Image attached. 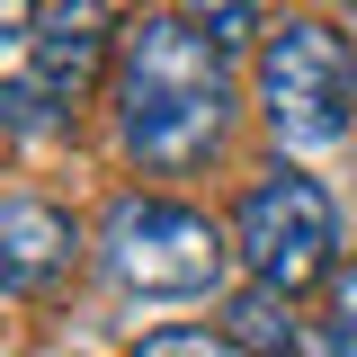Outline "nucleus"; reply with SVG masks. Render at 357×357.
Listing matches in <instances>:
<instances>
[{"label":"nucleus","mask_w":357,"mask_h":357,"mask_svg":"<svg viewBox=\"0 0 357 357\" xmlns=\"http://www.w3.org/2000/svg\"><path fill=\"white\" fill-rule=\"evenodd\" d=\"M98 259L126 295H152V304H178V295H215L223 286V232L197 206H170V197H116L107 223H98Z\"/></svg>","instance_id":"7ed1b4c3"},{"label":"nucleus","mask_w":357,"mask_h":357,"mask_svg":"<svg viewBox=\"0 0 357 357\" xmlns=\"http://www.w3.org/2000/svg\"><path fill=\"white\" fill-rule=\"evenodd\" d=\"M321 295H331V321H321V331H331L340 349H357V268H331Z\"/></svg>","instance_id":"1a4fd4ad"},{"label":"nucleus","mask_w":357,"mask_h":357,"mask_svg":"<svg viewBox=\"0 0 357 357\" xmlns=\"http://www.w3.org/2000/svg\"><path fill=\"white\" fill-rule=\"evenodd\" d=\"M340 9H349V18H357V0H340Z\"/></svg>","instance_id":"f8f14e48"},{"label":"nucleus","mask_w":357,"mask_h":357,"mask_svg":"<svg viewBox=\"0 0 357 357\" xmlns=\"http://www.w3.org/2000/svg\"><path fill=\"white\" fill-rule=\"evenodd\" d=\"M72 250H81V223L63 206H45V197L0 206V277H9V295H36L54 268H72Z\"/></svg>","instance_id":"423d86ee"},{"label":"nucleus","mask_w":357,"mask_h":357,"mask_svg":"<svg viewBox=\"0 0 357 357\" xmlns=\"http://www.w3.org/2000/svg\"><path fill=\"white\" fill-rule=\"evenodd\" d=\"M232 126L223 36H206L188 9L126 18L116 45V134L143 170H197Z\"/></svg>","instance_id":"f257e3e1"},{"label":"nucleus","mask_w":357,"mask_h":357,"mask_svg":"<svg viewBox=\"0 0 357 357\" xmlns=\"http://www.w3.org/2000/svg\"><path fill=\"white\" fill-rule=\"evenodd\" d=\"M223 340L241 357H304V321H295V295L286 286H241V295H223Z\"/></svg>","instance_id":"0eeeda50"},{"label":"nucleus","mask_w":357,"mask_h":357,"mask_svg":"<svg viewBox=\"0 0 357 357\" xmlns=\"http://www.w3.org/2000/svg\"><path fill=\"white\" fill-rule=\"evenodd\" d=\"M259 107L277 143H340L357 116V45L321 18H277L259 36Z\"/></svg>","instance_id":"f03ea898"},{"label":"nucleus","mask_w":357,"mask_h":357,"mask_svg":"<svg viewBox=\"0 0 357 357\" xmlns=\"http://www.w3.org/2000/svg\"><path fill=\"white\" fill-rule=\"evenodd\" d=\"M232 250H241V268L259 286H286V295L321 286L340 268V206H331V188L304 178V170L250 178L241 206H232Z\"/></svg>","instance_id":"20e7f679"},{"label":"nucleus","mask_w":357,"mask_h":357,"mask_svg":"<svg viewBox=\"0 0 357 357\" xmlns=\"http://www.w3.org/2000/svg\"><path fill=\"white\" fill-rule=\"evenodd\" d=\"M250 9H259V0H188V18H197L206 36H223V45L250 36Z\"/></svg>","instance_id":"9d476101"},{"label":"nucleus","mask_w":357,"mask_h":357,"mask_svg":"<svg viewBox=\"0 0 357 357\" xmlns=\"http://www.w3.org/2000/svg\"><path fill=\"white\" fill-rule=\"evenodd\" d=\"M134 357H241V349H232L223 331H152Z\"/></svg>","instance_id":"6e6552de"},{"label":"nucleus","mask_w":357,"mask_h":357,"mask_svg":"<svg viewBox=\"0 0 357 357\" xmlns=\"http://www.w3.org/2000/svg\"><path fill=\"white\" fill-rule=\"evenodd\" d=\"M116 45H126V27H116V9H107V0H63V18H54L45 36L18 45V72H9V89H0L9 126L36 134L45 116L81 107V89L116 63Z\"/></svg>","instance_id":"39448f33"},{"label":"nucleus","mask_w":357,"mask_h":357,"mask_svg":"<svg viewBox=\"0 0 357 357\" xmlns=\"http://www.w3.org/2000/svg\"><path fill=\"white\" fill-rule=\"evenodd\" d=\"M0 36H18V45L36 36V0H0Z\"/></svg>","instance_id":"9b49d317"}]
</instances>
